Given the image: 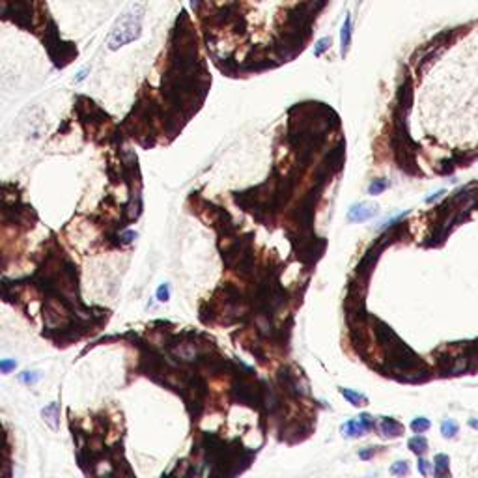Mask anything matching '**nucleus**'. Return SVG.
Returning a JSON list of instances; mask_svg holds the SVG:
<instances>
[{
    "label": "nucleus",
    "instance_id": "obj_15",
    "mask_svg": "<svg viewBox=\"0 0 478 478\" xmlns=\"http://www.w3.org/2000/svg\"><path fill=\"white\" fill-rule=\"evenodd\" d=\"M391 473L398 474V476H404V474L409 473V465H407V462H396L391 467Z\"/></svg>",
    "mask_w": 478,
    "mask_h": 478
},
{
    "label": "nucleus",
    "instance_id": "obj_24",
    "mask_svg": "<svg viewBox=\"0 0 478 478\" xmlns=\"http://www.w3.org/2000/svg\"><path fill=\"white\" fill-rule=\"evenodd\" d=\"M469 426H471V428H474V430H476V428H478V420H474V418H473V420H469Z\"/></svg>",
    "mask_w": 478,
    "mask_h": 478
},
{
    "label": "nucleus",
    "instance_id": "obj_6",
    "mask_svg": "<svg viewBox=\"0 0 478 478\" xmlns=\"http://www.w3.org/2000/svg\"><path fill=\"white\" fill-rule=\"evenodd\" d=\"M342 432H344V435H348V437H359V435H362L365 432H368L366 430V426L362 424V420H348L342 426Z\"/></svg>",
    "mask_w": 478,
    "mask_h": 478
},
{
    "label": "nucleus",
    "instance_id": "obj_25",
    "mask_svg": "<svg viewBox=\"0 0 478 478\" xmlns=\"http://www.w3.org/2000/svg\"><path fill=\"white\" fill-rule=\"evenodd\" d=\"M355 2H357V4L360 6V4H362V2H365V0H355Z\"/></svg>",
    "mask_w": 478,
    "mask_h": 478
},
{
    "label": "nucleus",
    "instance_id": "obj_10",
    "mask_svg": "<svg viewBox=\"0 0 478 478\" xmlns=\"http://www.w3.org/2000/svg\"><path fill=\"white\" fill-rule=\"evenodd\" d=\"M331 45H333V40H331L329 36L321 37V40H318V42H316V45H314V54H316V56H321L323 52L329 51Z\"/></svg>",
    "mask_w": 478,
    "mask_h": 478
},
{
    "label": "nucleus",
    "instance_id": "obj_21",
    "mask_svg": "<svg viewBox=\"0 0 478 478\" xmlns=\"http://www.w3.org/2000/svg\"><path fill=\"white\" fill-rule=\"evenodd\" d=\"M137 237V232H125L124 236H122V239H124L125 243H131Z\"/></svg>",
    "mask_w": 478,
    "mask_h": 478
},
{
    "label": "nucleus",
    "instance_id": "obj_2",
    "mask_svg": "<svg viewBox=\"0 0 478 478\" xmlns=\"http://www.w3.org/2000/svg\"><path fill=\"white\" fill-rule=\"evenodd\" d=\"M351 42H353V19H351V13L348 11L344 17V23L340 26V54H342V58L348 56V52L351 49Z\"/></svg>",
    "mask_w": 478,
    "mask_h": 478
},
{
    "label": "nucleus",
    "instance_id": "obj_19",
    "mask_svg": "<svg viewBox=\"0 0 478 478\" xmlns=\"http://www.w3.org/2000/svg\"><path fill=\"white\" fill-rule=\"evenodd\" d=\"M90 73V67H84V69H81V71L75 75V83H81L83 79H86V75Z\"/></svg>",
    "mask_w": 478,
    "mask_h": 478
},
{
    "label": "nucleus",
    "instance_id": "obj_13",
    "mask_svg": "<svg viewBox=\"0 0 478 478\" xmlns=\"http://www.w3.org/2000/svg\"><path fill=\"white\" fill-rule=\"evenodd\" d=\"M428 428H430V420H428V418H424V416H418V418H415V420L411 422V430L415 433L426 432Z\"/></svg>",
    "mask_w": 478,
    "mask_h": 478
},
{
    "label": "nucleus",
    "instance_id": "obj_7",
    "mask_svg": "<svg viewBox=\"0 0 478 478\" xmlns=\"http://www.w3.org/2000/svg\"><path fill=\"white\" fill-rule=\"evenodd\" d=\"M340 394L344 396L346 400L350 401L351 406H355V407H360V406H366V404H368V398H366L365 394L350 391V389H340Z\"/></svg>",
    "mask_w": 478,
    "mask_h": 478
},
{
    "label": "nucleus",
    "instance_id": "obj_22",
    "mask_svg": "<svg viewBox=\"0 0 478 478\" xmlns=\"http://www.w3.org/2000/svg\"><path fill=\"white\" fill-rule=\"evenodd\" d=\"M372 456H374V448H370V450H362V452H359V457H360V460H370Z\"/></svg>",
    "mask_w": 478,
    "mask_h": 478
},
{
    "label": "nucleus",
    "instance_id": "obj_12",
    "mask_svg": "<svg viewBox=\"0 0 478 478\" xmlns=\"http://www.w3.org/2000/svg\"><path fill=\"white\" fill-rule=\"evenodd\" d=\"M441 433L445 437H454L457 433V424L454 420H443L441 422Z\"/></svg>",
    "mask_w": 478,
    "mask_h": 478
},
{
    "label": "nucleus",
    "instance_id": "obj_16",
    "mask_svg": "<svg viewBox=\"0 0 478 478\" xmlns=\"http://www.w3.org/2000/svg\"><path fill=\"white\" fill-rule=\"evenodd\" d=\"M15 368H17L15 360H0V372H2V374H10V372H13Z\"/></svg>",
    "mask_w": 478,
    "mask_h": 478
},
{
    "label": "nucleus",
    "instance_id": "obj_17",
    "mask_svg": "<svg viewBox=\"0 0 478 478\" xmlns=\"http://www.w3.org/2000/svg\"><path fill=\"white\" fill-rule=\"evenodd\" d=\"M155 295H157V299H159L161 303H166L168 301V284H161L159 288H157V292H155Z\"/></svg>",
    "mask_w": 478,
    "mask_h": 478
},
{
    "label": "nucleus",
    "instance_id": "obj_3",
    "mask_svg": "<svg viewBox=\"0 0 478 478\" xmlns=\"http://www.w3.org/2000/svg\"><path fill=\"white\" fill-rule=\"evenodd\" d=\"M375 213H377V209H375L374 206H370V204H365V202H360V204H355V206H351L348 219H350L351 222H365V221H368V219H372Z\"/></svg>",
    "mask_w": 478,
    "mask_h": 478
},
{
    "label": "nucleus",
    "instance_id": "obj_14",
    "mask_svg": "<svg viewBox=\"0 0 478 478\" xmlns=\"http://www.w3.org/2000/svg\"><path fill=\"white\" fill-rule=\"evenodd\" d=\"M42 379V374L40 372H23L21 375H19V381L21 383H26V385H32V383H36V381Z\"/></svg>",
    "mask_w": 478,
    "mask_h": 478
},
{
    "label": "nucleus",
    "instance_id": "obj_18",
    "mask_svg": "<svg viewBox=\"0 0 478 478\" xmlns=\"http://www.w3.org/2000/svg\"><path fill=\"white\" fill-rule=\"evenodd\" d=\"M360 420H362V424L366 426V430H374V418H372L368 413H365V415H360Z\"/></svg>",
    "mask_w": 478,
    "mask_h": 478
},
{
    "label": "nucleus",
    "instance_id": "obj_1",
    "mask_svg": "<svg viewBox=\"0 0 478 478\" xmlns=\"http://www.w3.org/2000/svg\"><path fill=\"white\" fill-rule=\"evenodd\" d=\"M142 17H144V10L140 6H133L129 11H124L116 19L110 32H108L107 40L108 49L110 51H118L120 47L139 40L140 32H142Z\"/></svg>",
    "mask_w": 478,
    "mask_h": 478
},
{
    "label": "nucleus",
    "instance_id": "obj_11",
    "mask_svg": "<svg viewBox=\"0 0 478 478\" xmlns=\"http://www.w3.org/2000/svg\"><path fill=\"white\" fill-rule=\"evenodd\" d=\"M387 187H389V180H383V178H381V180H374L370 185H368V193H370L372 196L381 195Z\"/></svg>",
    "mask_w": 478,
    "mask_h": 478
},
{
    "label": "nucleus",
    "instance_id": "obj_23",
    "mask_svg": "<svg viewBox=\"0 0 478 478\" xmlns=\"http://www.w3.org/2000/svg\"><path fill=\"white\" fill-rule=\"evenodd\" d=\"M443 195H445V190H439V193H435V195H433V196H430V198H426V204H432L433 200H437V198H439V196H443Z\"/></svg>",
    "mask_w": 478,
    "mask_h": 478
},
{
    "label": "nucleus",
    "instance_id": "obj_9",
    "mask_svg": "<svg viewBox=\"0 0 478 478\" xmlns=\"http://www.w3.org/2000/svg\"><path fill=\"white\" fill-rule=\"evenodd\" d=\"M407 447L411 448V452H415L416 456H422V454H424V452L428 450V441H426V437H422V435L411 437V439H409V443H407Z\"/></svg>",
    "mask_w": 478,
    "mask_h": 478
},
{
    "label": "nucleus",
    "instance_id": "obj_4",
    "mask_svg": "<svg viewBox=\"0 0 478 478\" xmlns=\"http://www.w3.org/2000/svg\"><path fill=\"white\" fill-rule=\"evenodd\" d=\"M42 416H43V420L47 422V426L56 432V430H58V422H60V407H58V404H54V401H52V404H49L47 407H43V409H42Z\"/></svg>",
    "mask_w": 478,
    "mask_h": 478
},
{
    "label": "nucleus",
    "instance_id": "obj_5",
    "mask_svg": "<svg viewBox=\"0 0 478 478\" xmlns=\"http://www.w3.org/2000/svg\"><path fill=\"white\" fill-rule=\"evenodd\" d=\"M381 432L387 437H400L404 433V426H401V422H398L392 416H385L381 420Z\"/></svg>",
    "mask_w": 478,
    "mask_h": 478
},
{
    "label": "nucleus",
    "instance_id": "obj_20",
    "mask_svg": "<svg viewBox=\"0 0 478 478\" xmlns=\"http://www.w3.org/2000/svg\"><path fill=\"white\" fill-rule=\"evenodd\" d=\"M418 471H420V474H424V476L428 474V462L426 460H418Z\"/></svg>",
    "mask_w": 478,
    "mask_h": 478
},
{
    "label": "nucleus",
    "instance_id": "obj_8",
    "mask_svg": "<svg viewBox=\"0 0 478 478\" xmlns=\"http://www.w3.org/2000/svg\"><path fill=\"white\" fill-rule=\"evenodd\" d=\"M448 463H450L448 456L437 454V456L433 457V474H435V476H445V474H448Z\"/></svg>",
    "mask_w": 478,
    "mask_h": 478
}]
</instances>
